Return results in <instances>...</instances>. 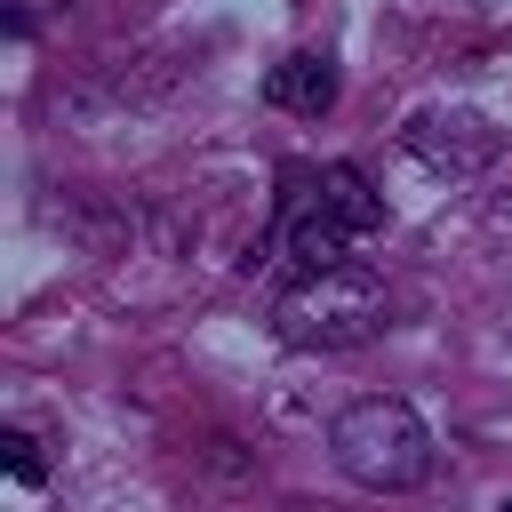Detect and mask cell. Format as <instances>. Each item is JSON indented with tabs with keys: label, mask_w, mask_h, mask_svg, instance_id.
<instances>
[{
	"label": "cell",
	"mask_w": 512,
	"mask_h": 512,
	"mask_svg": "<svg viewBox=\"0 0 512 512\" xmlns=\"http://www.w3.org/2000/svg\"><path fill=\"white\" fill-rule=\"evenodd\" d=\"M336 64L320 56V48H296V56H280L272 72H264V104L272 112H296V120H320L328 104H336Z\"/></svg>",
	"instance_id": "4"
},
{
	"label": "cell",
	"mask_w": 512,
	"mask_h": 512,
	"mask_svg": "<svg viewBox=\"0 0 512 512\" xmlns=\"http://www.w3.org/2000/svg\"><path fill=\"white\" fill-rule=\"evenodd\" d=\"M384 312H392V296H384V280L368 264L304 272V280H288L272 296V328L296 352H352V344L384 336Z\"/></svg>",
	"instance_id": "1"
},
{
	"label": "cell",
	"mask_w": 512,
	"mask_h": 512,
	"mask_svg": "<svg viewBox=\"0 0 512 512\" xmlns=\"http://www.w3.org/2000/svg\"><path fill=\"white\" fill-rule=\"evenodd\" d=\"M408 152H416L424 168L472 176V168H488V160H496V128H488L480 112H464V104H432V112H416V120H408Z\"/></svg>",
	"instance_id": "3"
},
{
	"label": "cell",
	"mask_w": 512,
	"mask_h": 512,
	"mask_svg": "<svg viewBox=\"0 0 512 512\" xmlns=\"http://www.w3.org/2000/svg\"><path fill=\"white\" fill-rule=\"evenodd\" d=\"M0 464H8V480H16V488H48V456H40V440H32V432H16V424L0 432Z\"/></svg>",
	"instance_id": "7"
},
{
	"label": "cell",
	"mask_w": 512,
	"mask_h": 512,
	"mask_svg": "<svg viewBox=\"0 0 512 512\" xmlns=\"http://www.w3.org/2000/svg\"><path fill=\"white\" fill-rule=\"evenodd\" d=\"M280 240H288V256H296L304 272H336V264H352V240H360V232L312 192L304 208H288V232H280Z\"/></svg>",
	"instance_id": "5"
},
{
	"label": "cell",
	"mask_w": 512,
	"mask_h": 512,
	"mask_svg": "<svg viewBox=\"0 0 512 512\" xmlns=\"http://www.w3.org/2000/svg\"><path fill=\"white\" fill-rule=\"evenodd\" d=\"M312 192H320V200H328L352 232H376V224H384V200H376V184H368L352 160H328V168L312 176Z\"/></svg>",
	"instance_id": "6"
},
{
	"label": "cell",
	"mask_w": 512,
	"mask_h": 512,
	"mask_svg": "<svg viewBox=\"0 0 512 512\" xmlns=\"http://www.w3.org/2000/svg\"><path fill=\"white\" fill-rule=\"evenodd\" d=\"M328 456L344 480L376 488V496H408L432 480V432L408 400L376 392V400H352L336 424H328Z\"/></svg>",
	"instance_id": "2"
},
{
	"label": "cell",
	"mask_w": 512,
	"mask_h": 512,
	"mask_svg": "<svg viewBox=\"0 0 512 512\" xmlns=\"http://www.w3.org/2000/svg\"><path fill=\"white\" fill-rule=\"evenodd\" d=\"M496 512H512V496H504V504H496Z\"/></svg>",
	"instance_id": "8"
}]
</instances>
